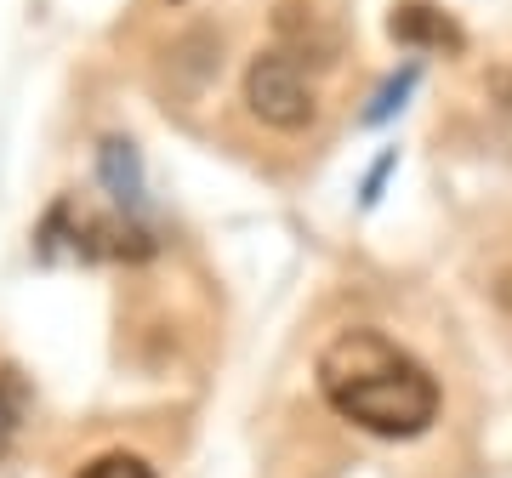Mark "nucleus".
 <instances>
[{
	"instance_id": "obj_1",
	"label": "nucleus",
	"mask_w": 512,
	"mask_h": 478,
	"mask_svg": "<svg viewBox=\"0 0 512 478\" xmlns=\"http://www.w3.org/2000/svg\"><path fill=\"white\" fill-rule=\"evenodd\" d=\"M319 393H325V405L342 422L393 444L421 439L439 422V405H444L433 370L421 365L416 353H404L393 336L370 331V325L325 342V353H319Z\"/></svg>"
},
{
	"instance_id": "obj_2",
	"label": "nucleus",
	"mask_w": 512,
	"mask_h": 478,
	"mask_svg": "<svg viewBox=\"0 0 512 478\" xmlns=\"http://www.w3.org/2000/svg\"><path fill=\"white\" fill-rule=\"evenodd\" d=\"M245 109L274 131H302L313 126L319 114V97H313L308 80V57L291 52V46H268V52L251 57L245 69Z\"/></svg>"
},
{
	"instance_id": "obj_3",
	"label": "nucleus",
	"mask_w": 512,
	"mask_h": 478,
	"mask_svg": "<svg viewBox=\"0 0 512 478\" xmlns=\"http://www.w3.org/2000/svg\"><path fill=\"white\" fill-rule=\"evenodd\" d=\"M387 35L399 40L404 52H450V57L467 52V29L433 0H399L387 12Z\"/></svg>"
},
{
	"instance_id": "obj_4",
	"label": "nucleus",
	"mask_w": 512,
	"mask_h": 478,
	"mask_svg": "<svg viewBox=\"0 0 512 478\" xmlns=\"http://www.w3.org/2000/svg\"><path fill=\"white\" fill-rule=\"evenodd\" d=\"M97 177H103V188H109V200L120 211L143 205V160H137V148L126 137H109V143L97 148Z\"/></svg>"
},
{
	"instance_id": "obj_5",
	"label": "nucleus",
	"mask_w": 512,
	"mask_h": 478,
	"mask_svg": "<svg viewBox=\"0 0 512 478\" xmlns=\"http://www.w3.org/2000/svg\"><path fill=\"white\" fill-rule=\"evenodd\" d=\"M23 422H29V382L18 370H0V461L12 456Z\"/></svg>"
},
{
	"instance_id": "obj_6",
	"label": "nucleus",
	"mask_w": 512,
	"mask_h": 478,
	"mask_svg": "<svg viewBox=\"0 0 512 478\" xmlns=\"http://www.w3.org/2000/svg\"><path fill=\"white\" fill-rule=\"evenodd\" d=\"M416 80H421V69H416V63H410L404 74H393V80H387L382 92L370 97V109H365V126H382L387 114H399V109H404V97L416 92Z\"/></svg>"
},
{
	"instance_id": "obj_7",
	"label": "nucleus",
	"mask_w": 512,
	"mask_h": 478,
	"mask_svg": "<svg viewBox=\"0 0 512 478\" xmlns=\"http://www.w3.org/2000/svg\"><path fill=\"white\" fill-rule=\"evenodd\" d=\"M74 478H154V467L143 456H131V450H109V456L86 461Z\"/></svg>"
},
{
	"instance_id": "obj_8",
	"label": "nucleus",
	"mask_w": 512,
	"mask_h": 478,
	"mask_svg": "<svg viewBox=\"0 0 512 478\" xmlns=\"http://www.w3.org/2000/svg\"><path fill=\"white\" fill-rule=\"evenodd\" d=\"M495 302H501V308L512 313V268H507V274H501V285H495Z\"/></svg>"
}]
</instances>
